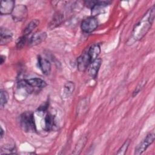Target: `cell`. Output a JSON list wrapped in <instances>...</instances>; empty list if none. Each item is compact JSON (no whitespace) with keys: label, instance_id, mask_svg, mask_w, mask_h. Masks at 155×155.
<instances>
[{"label":"cell","instance_id":"obj_13","mask_svg":"<svg viewBox=\"0 0 155 155\" xmlns=\"http://www.w3.org/2000/svg\"><path fill=\"white\" fill-rule=\"evenodd\" d=\"M0 36V42L1 45L8 44L12 40V33L6 28H3L2 27L1 28Z\"/></svg>","mask_w":155,"mask_h":155},{"label":"cell","instance_id":"obj_12","mask_svg":"<svg viewBox=\"0 0 155 155\" xmlns=\"http://www.w3.org/2000/svg\"><path fill=\"white\" fill-rule=\"evenodd\" d=\"M25 81L26 83L29 86L32 87L33 89H35V88L41 89V88H44L47 86V82L45 81H44L43 79L39 78L27 79H25Z\"/></svg>","mask_w":155,"mask_h":155},{"label":"cell","instance_id":"obj_10","mask_svg":"<svg viewBox=\"0 0 155 155\" xmlns=\"http://www.w3.org/2000/svg\"><path fill=\"white\" fill-rule=\"evenodd\" d=\"M38 64L39 68L42 73L45 75H48L50 73L51 65L50 61L41 56L38 57Z\"/></svg>","mask_w":155,"mask_h":155},{"label":"cell","instance_id":"obj_22","mask_svg":"<svg viewBox=\"0 0 155 155\" xmlns=\"http://www.w3.org/2000/svg\"><path fill=\"white\" fill-rule=\"evenodd\" d=\"M16 149L15 147H3L1 150V154H15L16 153Z\"/></svg>","mask_w":155,"mask_h":155},{"label":"cell","instance_id":"obj_16","mask_svg":"<svg viewBox=\"0 0 155 155\" xmlns=\"http://www.w3.org/2000/svg\"><path fill=\"white\" fill-rule=\"evenodd\" d=\"M39 21L38 19H35L31 20L24 28L23 31V35L27 36L28 35L33 32V31L39 25Z\"/></svg>","mask_w":155,"mask_h":155},{"label":"cell","instance_id":"obj_11","mask_svg":"<svg viewBox=\"0 0 155 155\" xmlns=\"http://www.w3.org/2000/svg\"><path fill=\"white\" fill-rule=\"evenodd\" d=\"M102 64V59L101 58H97L95 60L91 62L87 70L88 74L93 78H96L97 72L100 68Z\"/></svg>","mask_w":155,"mask_h":155},{"label":"cell","instance_id":"obj_20","mask_svg":"<svg viewBox=\"0 0 155 155\" xmlns=\"http://www.w3.org/2000/svg\"><path fill=\"white\" fill-rule=\"evenodd\" d=\"M130 139H127L124 143L122 144V145L120 147V148L118 150L117 152L116 153L117 154H125L127 152V150L130 145Z\"/></svg>","mask_w":155,"mask_h":155},{"label":"cell","instance_id":"obj_2","mask_svg":"<svg viewBox=\"0 0 155 155\" xmlns=\"http://www.w3.org/2000/svg\"><path fill=\"white\" fill-rule=\"evenodd\" d=\"M19 122L22 130L26 133H35L36 131L33 113L25 111L20 116Z\"/></svg>","mask_w":155,"mask_h":155},{"label":"cell","instance_id":"obj_17","mask_svg":"<svg viewBox=\"0 0 155 155\" xmlns=\"http://www.w3.org/2000/svg\"><path fill=\"white\" fill-rule=\"evenodd\" d=\"M87 137L86 136L81 137L78 141L77 143L76 144L75 148H74L73 151L72 152V154H79L81 153L82 149L84 148V147L87 143Z\"/></svg>","mask_w":155,"mask_h":155},{"label":"cell","instance_id":"obj_27","mask_svg":"<svg viewBox=\"0 0 155 155\" xmlns=\"http://www.w3.org/2000/svg\"><path fill=\"white\" fill-rule=\"evenodd\" d=\"M3 136H4V130H3L2 128L1 127V139L2 138Z\"/></svg>","mask_w":155,"mask_h":155},{"label":"cell","instance_id":"obj_25","mask_svg":"<svg viewBox=\"0 0 155 155\" xmlns=\"http://www.w3.org/2000/svg\"><path fill=\"white\" fill-rule=\"evenodd\" d=\"M97 1H84V4L88 8H90L91 9L96 4Z\"/></svg>","mask_w":155,"mask_h":155},{"label":"cell","instance_id":"obj_21","mask_svg":"<svg viewBox=\"0 0 155 155\" xmlns=\"http://www.w3.org/2000/svg\"><path fill=\"white\" fill-rule=\"evenodd\" d=\"M26 42H27V36L22 35V36L19 37L16 41V48L18 49L22 48L25 45Z\"/></svg>","mask_w":155,"mask_h":155},{"label":"cell","instance_id":"obj_1","mask_svg":"<svg viewBox=\"0 0 155 155\" xmlns=\"http://www.w3.org/2000/svg\"><path fill=\"white\" fill-rule=\"evenodd\" d=\"M154 15L155 7L154 5H153L143 15L139 22L134 25L132 32V38L134 40L137 41L146 35L153 24Z\"/></svg>","mask_w":155,"mask_h":155},{"label":"cell","instance_id":"obj_15","mask_svg":"<svg viewBox=\"0 0 155 155\" xmlns=\"http://www.w3.org/2000/svg\"><path fill=\"white\" fill-rule=\"evenodd\" d=\"M87 52L91 58V61L95 60L97 58L101 53V47L99 44H95L92 45L88 50Z\"/></svg>","mask_w":155,"mask_h":155},{"label":"cell","instance_id":"obj_18","mask_svg":"<svg viewBox=\"0 0 155 155\" xmlns=\"http://www.w3.org/2000/svg\"><path fill=\"white\" fill-rule=\"evenodd\" d=\"M75 89V85L73 82L68 81L67 82L64 87V96L66 97H70L73 93Z\"/></svg>","mask_w":155,"mask_h":155},{"label":"cell","instance_id":"obj_14","mask_svg":"<svg viewBox=\"0 0 155 155\" xmlns=\"http://www.w3.org/2000/svg\"><path fill=\"white\" fill-rule=\"evenodd\" d=\"M64 20V15L60 12H57L54 13L51 21L49 24V28L50 30H52L58 25H59Z\"/></svg>","mask_w":155,"mask_h":155},{"label":"cell","instance_id":"obj_24","mask_svg":"<svg viewBox=\"0 0 155 155\" xmlns=\"http://www.w3.org/2000/svg\"><path fill=\"white\" fill-rule=\"evenodd\" d=\"M144 84H145V82H143V83H142V82H140V83L139 84V85L136 87V88L134 89V90L133 92V94H132V96H133V97L136 96L140 92V91L141 90V89H142V87H143Z\"/></svg>","mask_w":155,"mask_h":155},{"label":"cell","instance_id":"obj_6","mask_svg":"<svg viewBox=\"0 0 155 155\" xmlns=\"http://www.w3.org/2000/svg\"><path fill=\"white\" fill-rule=\"evenodd\" d=\"M91 62V58L87 51L82 53L77 58V67L79 71H85Z\"/></svg>","mask_w":155,"mask_h":155},{"label":"cell","instance_id":"obj_9","mask_svg":"<svg viewBox=\"0 0 155 155\" xmlns=\"http://www.w3.org/2000/svg\"><path fill=\"white\" fill-rule=\"evenodd\" d=\"M47 33L44 31H39L34 33L28 40V45L30 47L36 46L45 40L47 38Z\"/></svg>","mask_w":155,"mask_h":155},{"label":"cell","instance_id":"obj_19","mask_svg":"<svg viewBox=\"0 0 155 155\" xmlns=\"http://www.w3.org/2000/svg\"><path fill=\"white\" fill-rule=\"evenodd\" d=\"M8 99V94L7 91L4 90H1L0 92V105L3 107L7 102Z\"/></svg>","mask_w":155,"mask_h":155},{"label":"cell","instance_id":"obj_7","mask_svg":"<svg viewBox=\"0 0 155 155\" xmlns=\"http://www.w3.org/2000/svg\"><path fill=\"white\" fill-rule=\"evenodd\" d=\"M44 130L46 131H50L58 129L56 117L51 113H47L44 119Z\"/></svg>","mask_w":155,"mask_h":155},{"label":"cell","instance_id":"obj_3","mask_svg":"<svg viewBox=\"0 0 155 155\" xmlns=\"http://www.w3.org/2000/svg\"><path fill=\"white\" fill-rule=\"evenodd\" d=\"M12 17L16 22L25 20L28 16V9L25 5L18 4L15 5L12 13Z\"/></svg>","mask_w":155,"mask_h":155},{"label":"cell","instance_id":"obj_23","mask_svg":"<svg viewBox=\"0 0 155 155\" xmlns=\"http://www.w3.org/2000/svg\"><path fill=\"white\" fill-rule=\"evenodd\" d=\"M49 105V103L48 102H45L44 103H43L42 105H41L37 109V111L38 112H42V113H45Z\"/></svg>","mask_w":155,"mask_h":155},{"label":"cell","instance_id":"obj_8","mask_svg":"<svg viewBox=\"0 0 155 155\" xmlns=\"http://www.w3.org/2000/svg\"><path fill=\"white\" fill-rule=\"evenodd\" d=\"M15 4L13 0H2L0 2V14L1 15L12 14L15 7Z\"/></svg>","mask_w":155,"mask_h":155},{"label":"cell","instance_id":"obj_5","mask_svg":"<svg viewBox=\"0 0 155 155\" xmlns=\"http://www.w3.org/2000/svg\"><path fill=\"white\" fill-rule=\"evenodd\" d=\"M98 26L97 20L94 16L88 17L84 19L81 25L82 31L86 33H90L94 31Z\"/></svg>","mask_w":155,"mask_h":155},{"label":"cell","instance_id":"obj_4","mask_svg":"<svg viewBox=\"0 0 155 155\" xmlns=\"http://www.w3.org/2000/svg\"><path fill=\"white\" fill-rule=\"evenodd\" d=\"M154 140V133L152 131L148 133L144 139L139 143V144L136 147L134 154L136 155H139L142 154L147 148L153 143Z\"/></svg>","mask_w":155,"mask_h":155},{"label":"cell","instance_id":"obj_26","mask_svg":"<svg viewBox=\"0 0 155 155\" xmlns=\"http://www.w3.org/2000/svg\"><path fill=\"white\" fill-rule=\"evenodd\" d=\"M5 61V56L4 55L1 56V64H3Z\"/></svg>","mask_w":155,"mask_h":155}]
</instances>
